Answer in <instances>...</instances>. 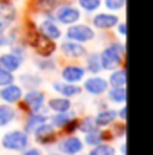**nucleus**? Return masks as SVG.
I'll use <instances>...</instances> for the list:
<instances>
[{
  "mask_svg": "<svg viewBox=\"0 0 153 155\" xmlns=\"http://www.w3.org/2000/svg\"><path fill=\"white\" fill-rule=\"evenodd\" d=\"M99 58H101V67L103 71L110 72L117 67H122L126 61V45L121 38L117 40H108L105 43V47L99 51Z\"/></svg>",
  "mask_w": 153,
  "mask_h": 155,
  "instance_id": "f257e3e1",
  "label": "nucleus"
},
{
  "mask_svg": "<svg viewBox=\"0 0 153 155\" xmlns=\"http://www.w3.org/2000/svg\"><path fill=\"white\" fill-rule=\"evenodd\" d=\"M27 146H31V135L25 134L22 128H15L5 132L0 137V148L5 152H13V153H20L22 150H25Z\"/></svg>",
  "mask_w": 153,
  "mask_h": 155,
  "instance_id": "f03ea898",
  "label": "nucleus"
},
{
  "mask_svg": "<svg viewBox=\"0 0 153 155\" xmlns=\"http://www.w3.org/2000/svg\"><path fill=\"white\" fill-rule=\"evenodd\" d=\"M63 36H65V40H72V41L86 45V43L97 40V33H96V29L90 24L76 22L72 25H67V31L63 33Z\"/></svg>",
  "mask_w": 153,
  "mask_h": 155,
  "instance_id": "7ed1b4c3",
  "label": "nucleus"
},
{
  "mask_svg": "<svg viewBox=\"0 0 153 155\" xmlns=\"http://www.w3.org/2000/svg\"><path fill=\"white\" fill-rule=\"evenodd\" d=\"M90 49L83 43H77V41H72V40H63L60 45H58V54L61 56L63 61H81L86 52Z\"/></svg>",
  "mask_w": 153,
  "mask_h": 155,
  "instance_id": "20e7f679",
  "label": "nucleus"
},
{
  "mask_svg": "<svg viewBox=\"0 0 153 155\" xmlns=\"http://www.w3.org/2000/svg\"><path fill=\"white\" fill-rule=\"evenodd\" d=\"M52 16H54V20L60 24V25H72V24H76L81 20V9L77 7L74 2H67V4H61V5H58L54 11H52Z\"/></svg>",
  "mask_w": 153,
  "mask_h": 155,
  "instance_id": "39448f33",
  "label": "nucleus"
},
{
  "mask_svg": "<svg viewBox=\"0 0 153 155\" xmlns=\"http://www.w3.org/2000/svg\"><path fill=\"white\" fill-rule=\"evenodd\" d=\"M56 150L63 155H77L85 152V143L83 139H79L76 134H67V135H60L58 141L54 143Z\"/></svg>",
  "mask_w": 153,
  "mask_h": 155,
  "instance_id": "423d86ee",
  "label": "nucleus"
},
{
  "mask_svg": "<svg viewBox=\"0 0 153 155\" xmlns=\"http://www.w3.org/2000/svg\"><path fill=\"white\" fill-rule=\"evenodd\" d=\"M108 79L103 78L101 74H90L88 78H85L81 81V88L85 94L92 96V97H101L105 96V92L108 90Z\"/></svg>",
  "mask_w": 153,
  "mask_h": 155,
  "instance_id": "0eeeda50",
  "label": "nucleus"
},
{
  "mask_svg": "<svg viewBox=\"0 0 153 155\" xmlns=\"http://www.w3.org/2000/svg\"><path fill=\"white\" fill-rule=\"evenodd\" d=\"M31 137L34 139V143L38 144L40 148H49V146H54V143H56L58 137H60V132H58L49 121H45L41 126H38V128L34 130V134H33Z\"/></svg>",
  "mask_w": 153,
  "mask_h": 155,
  "instance_id": "6e6552de",
  "label": "nucleus"
},
{
  "mask_svg": "<svg viewBox=\"0 0 153 155\" xmlns=\"http://www.w3.org/2000/svg\"><path fill=\"white\" fill-rule=\"evenodd\" d=\"M36 27H38L40 33H41L43 36H47L49 40H54V41H58V40L63 38V31H61V25H60V24L54 20L52 13L40 16L38 22H36Z\"/></svg>",
  "mask_w": 153,
  "mask_h": 155,
  "instance_id": "1a4fd4ad",
  "label": "nucleus"
},
{
  "mask_svg": "<svg viewBox=\"0 0 153 155\" xmlns=\"http://www.w3.org/2000/svg\"><path fill=\"white\" fill-rule=\"evenodd\" d=\"M58 72L63 81H69V83H81L86 78V71L79 61H67L58 69Z\"/></svg>",
  "mask_w": 153,
  "mask_h": 155,
  "instance_id": "9d476101",
  "label": "nucleus"
},
{
  "mask_svg": "<svg viewBox=\"0 0 153 155\" xmlns=\"http://www.w3.org/2000/svg\"><path fill=\"white\" fill-rule=\"evenodd\" d=\"M121 22V18H119V15H115V13H94V16H92V20H90V25L96 29V31H105V33H108V31H112L115 25Z\"/></svg>",
  "mask_w": 153,
  "mask_h": 155,
  "instance_id": "9b49d317",
  "label": "nucleus"
},
{
  "mask_svg": "<svg viewBox=\"0 0 153 155\" xmlns=\"http://www.w3.org/2000/svg\"><path fill=\"white\" fill-rule=\"evenodd\" d=\"M52 90L63 97H69V99H74L79 97L83 94V88H81V83H69V81H63V79H58V81H52L50 83Z\"/></svg>",
  "mask_w": 153,
  "mask_h": 155,
  "instance_id": "f8f14e48",
  "label": "nucleus"
},
{
  "mask_svg": "<svg viewBox=\"0 0 153 155\" xmlns=\"http://www.w3.org/2000/svg\"><path fill=\"white\" fill-rule=\"evenodd\" d=\"M24 96V88L15 81V83H9L5 87H0V101L2 103H7V105H16Z\"/></svg>",
  "mask_w": 153,
  "mask_h": 155,
  "instance_id": "ddd939ff",
  "label": "nucleus"
},
{
  "mask_svg": "<svg viewBox=\"0 0 153 155\" xmlns=\"http://www.w3.org/2000/svg\"><path fill=\"white\" fill-rule=\"evenodd\" d=\"M79 116V112L74 110V107L70 108V110H67V112H50V116H49V123L58 130V132H61L74 117Z\"/></svg>",
  "mask_w": 153,
  "mask_h": 155,
  "instance_id": "4468645a",
  "label": "nucleus"
},
{
  "mask_svg": "<svg viewBox=\"0 0 153 155\" xmlns=\"http://www.w3.org/2000/svg\"><path fill=\"white\" fill-rule=\"evenodd\" d=\"M34 69L41 74H54L60 69V61L54 56H34Z\"/></svg>",
  "mask_w": 153,
  "mask_h": 155,
  "instance_id": "2eb2a0df",
  "label": "nucleus"
},
{
  "mask_svg": "<svg viewBox=\"0 0 153 155\" xmlns=\"http://www.w3.org/2000/svg\"><path fill=\"white\" fill-rule=\"evenodd\" d=\"M67 2H76V0H33V2H31V9H33L38 16H43V15L52 13L58 5L67 4Z\"/></svg>",
  "mask_w": 153,
  "mask_h": 155,
  "instance_id": "dca6fc26",
  "label": "nucleus"
},
{
  "mask_svg": "<svg viewBox=\"0 0 153 155\" xmlns=\"http://www.w3.org/2000/svg\"><path fill=\"white\" fill-rule=\"evenodd\" d=\"M20 119H22V114L18 112V108L15 105L0 103V128H5L11 123H16Z\"/></svg>",
  "mask_w": 153,
  "mask_h": 155,
  "instance_id": "f3484780",
  "label": "nucleus"
},
{
  "mask_svg": "<svg viewBox=\"0 0 153 155\" xmlns=\"http://www.w3.org/2000/svg\"><path fill=\"white\" fill-rule=\"evenodd\" d=\"M22 130L25 132V134H29V135H33L34 134V130L41 126L45 121H49V117L47 116H41V114H34V112H29V114H25V116H22Z\"/></svg>",
  "mask_w": 153,
  "mask_h": 155,
  "instance_id": "a211bd4d",
  "label": "nucleus"
},
{
  "mask_svg": "<svg viewBox=\"0 0 153 155\" xmlns=\"http://www.w3.org/2000/svg\"><path fill=\"white\" fill-rule=\"evenodd\" d=\"M94 119H96L97 128H108L117 121V110L110 108V107H105V108H101L94 114Z\"/></svg>",
  "mask_w": 153,
  "mask_h": 155,
  "instance_id": "6ab92c4d",
  "label": "nucleus"
},
{
  "mask_svg": "<svg viewBox=\"0 0 153 155\" xmlns=\"http://www.w3.org/2000/svg\"><path fill=\"white\" fill-rule=\"evenodd\" d=\"M85 61V71L86 74H101L103 67H101V58H99V51H88L86 56L83 58Z\"/></svg>",
  "mask_w": 153,
  "mask_h": 155,
  "instance_id": "aec40b11",
  "label": "nucleus"
},
{
  "mask_svg": "<svg viewBox=\"0 0 153 155\" xmlns=\"http://www.w3.org/2000/svg\"><path fill=\"white\" fill-rule=\"evenodd\" d=\"M22 65H24V61L20 60V58H16L13 52H2L0 54V69H4V71H7V72H18L20 69H22Z\"/></svg>",
  "mask_w": 153,
  "mask_h": 155,
  "instance_id": "412c9836",
  "label": "nucleus"
},
{
  "mask_svg": "<svg viewBox=\"0 0 153 155\" xmlns=\"http://www.w3.org/2000/svg\"><path fill=\"white\" fill-rule=\"evenodd\" d=\"M18 79V85L24 90H31V88H40L43 85V78L40 76L38 72H22Z\"/></svg>",
  "mask_w": 153,
  "mask_h": 155,
  "instance_id": "4be33fe9",
  "label": "nucleus"
},
{
  "mask_svg": "<svg viewBox=\"0 0 153 155\" xmlns=\"http://www.w3.org/2000/svg\"><path fill=\"white\" fill-rule=\"evenodd\" d=\"M45 105L49 107L50 112H67L74 107L72 99L69 97H63V96H52V97H47Z\"/></svg>",
  "mask_w": 153,
  "mask_h": 155,
  "instance_id": "5701e85b",
  "label": "nucleus"
},
{
  "mask_svg": "<svg viewBox=\"0 0 153 155\" xmlns=\"http://www.w3.org/2000/svg\"><path fill=\"white\" fill-rule=\"evenodd\" d=\"M126 87H108V90L105 92V99L108 105H122L126 103Z\"/></svg>",
  "mask_w": 153,
  "mask_h": 155,
  "instance_id": "b1692460",
  "label": "nucleus"
},
{
  "mask_svg": "<svg viewBox=\"0 0 153 155\" xmlns=\"http://www.w3.org/2000/svg\"><path fill=\"white\" fill-rule=\"evenodd\" d=\"M0 18L11 20L13 24H16L20 20V11L15 5V2H11V0H0Z\"/></svg>",
  "mask_w": 153,
  "mask_h": 155,
  "instance_id": "393cba45",
  "label": "nucleus"
},
{
  "mask_svg": "<svg viewBox=\"0 0 153 155\" xmlns=\"http://www.w3.org/2000/svg\"><path fill=\"white\" fill-rule=\"evenodd\" d=\"M126 65L122 67H117L114 71H110V76L106 78L108 79V85L110 87H126Z\"/></svg>",
  "mask_w": 153,
  "mask_h": 155,
  "instance_id": "a878e982",
  "label": "nucleus"
},
{
  "mask_svg": "<svg viewBox=\"0 0 153 155\" xmlns=\"http://www.w3.org/2000/svg\"><path fill=\"white\" fill-rule=\"evenodd\" d=\"M97 130V124H96V119L92 114H81L77 119V132L81 134H88V132H94Z\"/></svg>",
  "mask_w": 153,
  "mask_h": 155,
  "instance_id": "bb28decb",
  "label": "nucleus"
},
{
  "mask_svg": "<svg viewBox=\"0 0 153 155\" xmlns=\"http://www.w3.org/2000/svg\"><path fill=\"white\" fill-rule=\"evenodd\" d=\"M88 155H117V150L112 143H99L96 146H92L88 152Z\"/></svg>",
  "mask_w": 153,
  "mask_h": 155,
  "instance_id": "cd10ccee",
  "label": "nucleus"
},
{
  "mask_svg": "<svg viewBox=\"0 0 153 155\" xmlns=\"http://www.w3.org/2000/svg\"><path fill=\"white\" fill-rule=\"evenodd\" d=\"M9 52H13L16 58H20L22 61H27V58H29V49H27V45L20 40V41H16V43H13L11 47H9Z\"/></svg>",
  "mask_w": 153,
  "mask_h": 155,
  "instance_id": "c85d7f7f",
  "label": "nucleus"
},
{
  "mask_svg": "<svg viewBox=\"0 0 153 155\" xmlns=\"http://www.w3.org/2000/svg\"><path fill=\"white\" fill-rule=\"evenodd\" d=\"M76 2L81 13H96L103 5V0H76Z\"/></svg>",
  "mask_w": 153,
  "mask_h": 155,
  "instance_id": "c756f323",
  "label": "nucleus"
},
{
  "mask_svg": "<svg viewBox=\"0 0 153 155\" xmlns=\"http://www.w3.org/2000/svg\"><path fill=\"white\" fill-rule=\"evenodd\" d=\"M103 5L110 13H117V11H122L126 7V0H103Z\"/></svg>",
  "mask_w": 153,
  "mask_h": 155,
  "instance_id": "7c9ffc66",
  "label": "nucleus"
},
{
  "mask_svg": "<svg viewBox=\"0 0 153 155\" xmlns=\"http://www.w3.org/2000/svg\"><path fill=\"white\" fill-rule=\"evenodd\" d=\"M15 81H16V76L13 72H7V71L0 69V87H5V85L15 83Z\"/></svg>",
  "mask_w": 153,
  "mask_h": 155,
  "instance_id": "2f4dec72",
  "label": "nucleus"
},
{
  "mask_svg": "<svg viewBox=\"0 0 153 155\" xmlns=\"http://www.w3.org/2000/svg\"><path fill=\"white\" fill-rule=\"evenodd\" d=\"M18 155H45V153H43V150L40 146H27L25 150H22Z\"/></svg>",
  "mask_w": 153,
  "mask_h": 155,
  "instance_id": "473e14b6",
  "label": "nucleus"
},
{
  "mask_svg": "<svg viewBox=\"0 0 153 155\" xmlns=\"http://www.w3.org/2000/svg\"><path fill=\"white\" fill-rule=\"evenodd\" d=\"M114 29L117 31V38H121V40L126 38V22H122V20H121V22L115 25Z\"/></svg>",
  "mask_w": 153,
  "mask_h": 155,
  "instance_id": "72a5a7b5",
  "label": "nucleus"
},
{
  "mask_svg": "<svg viewBox=\"0 0 153 155\" xmlns=\"http://www.w3.org/2000/svg\"><path fill=\"white\" fill-rule=\"evenodd\" d=\"M7 47H11V40L7 33H0V49H7Z\"/></svg>",
  "mask_w": 153,
  "mask_h": 155,
  "instance_id": "f704fd0d",
  "label": "nucleus"
},
{
  "mask_svg": "<svg viewBox=\"0 0 153 155\" xmlns=\"http://www.w3.org/2000/svg\"><path fill=\"white\" fill-rule=\"evenodd\" d=\"M117 119H119V121H124V123H126V103L119 105V110H117Z\"/></svg>",
  "mask_w": 153,
  "mask_h": 155,
  "instance_id": "c9c22d12",
  "label": "nucleus"
},
{
  "mask_svg": "<svg viewBox=\"0 0 153 155\" xmlns=\"http://www.w3.org/2000/svg\"><path fill=\"white\" fill-rule=\"evenodd\" d=\"M119 153L121 155H126V139L121 141V146H119Z\"/></svg>",
  "mask_w": 153,
  "mask_h": 155,
  "instance_id": "e433bc0d",
  "label": "nucleus"
},
{
  "mask_svg": "<svg viewBox=\"0 0 153 155\" xmlns=\"http://www.w3.org/2000/svg\"><path fill=\"white\" fill-rule=\"evenodd\" d=\"M47 155H63V153H60V152H50V153H47Z\"/></svg>",
  "mask_w": 153,
  "mask_h": 155,
  "instance_id": "4c0bfd02",
  "label": "nucleus"
},
{
  "mask_svg": "<svg viewBox=\"0 0 153 155\" xmlns=\"http://www.w3.org/2000/svg\"><path fill=\"white\" fill-rule=\"evenodd\" d=\"M77 155H88V153H83V152H81V153H77Z\"/></svg>",
  "mask_w": 153,
  "mask_h": 155,
  "instance_id": "58836bf2",
  "label": "nucleus"
},
{
  "mask_svg": "<svg viewBox=\"0 0 153 155\" xmlns=\"http://www.w3.org/2000/svg\"><path fill=\"white\" fill-rule=\"evenodd\" d=\"M11 2H16V0H11Z\"/></svg>",
  "mask_w": 153,
  "mask_h": 155,
  "instance_id": "ea45409f",
  "label": "nucleus"
}]
</instances>
